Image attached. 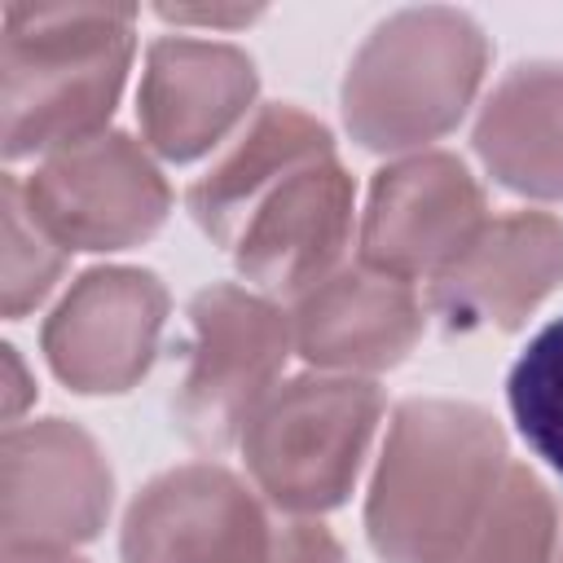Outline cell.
Here are the masks:
<instances>
[{
    "instance_id": "obj_4",
    "label": "cell",
    "mask_w": 563,
    "mask_h": 563,
    "mask_svg": "<svg viewBox=\"0 0 563 563\" xmlns=\"http://www.w3.org/2000/svg\"><path fill=\"white\" fill-rule=\"evenodd\" d=\"M378 418V383L356 374H299L264 396L238 449L268 506L282 515H325L352 497Z\"/></svg>"
},
{
    "instance_id": "obj_23",
    "label": "cell",
    "mask_w": 563,
    "mask_h": 563,
    "mask_svg": "<svg viewBox=\"0 0 563 563\" xmlns=\"http://www.w3.org/2000/svg\"><path fill=\"white\" fill-rule=\"evenodd\" d=\"M4 563H88L62 545H4Z\"/></svg>"
},
{
    "instance_id": "obj_9",
    "label": "cell",
    "mask_w": 563,
    "mask_h": 563,
    "mask_svg": "<svg viewBox=\"0 0 563 563\" xmlns=\"http://www.w3.org/2000/svg\"><path fill=\"white\" fill-rule=\"evenodd\" d=\"M114 506V471L101 444L66 418L4 427L0 440V537L4 545L92 541Z\"/></svg>"
},
{
    "instance_id": "obj_22",
    "label": "cell",
    "mask_w": 563,
    "mask_h": 563,
    "mask_svg": "<svg viewBox=\"0 0 563 563\" xmlns=\"http://www.w3.org/2000/svg\"><path fill=\"white\" fill-rule=\"evenodd\" d=\"M0 352H4V422L13 427V422H18V413L35 400V383L26 378L22 356H18V347H13V343H4Z\"/></svg>"
},
{
    "instance_id": "obj_18",
    "label": "cell",
    "mask_w": 563,
    "mask_h": 563,
    "mask_svg": "<svg viewBox=\"0 0 563 563\" xmlns=\"http://www.w3.org/2000/svg\"><path fill=\"white\" fill-rule=\"evenodd\" d=\"M506 405L523 444L563 475V317L541 325L515 356L506 378Z\"/></svg>"
},
{
    "instance_id": "obj_24",
    "label": "cell",
    "mask_w": 563,
    "mask_h": 563,
    "mask_svg": "<svg viewBox=\"0 0 563 563\" xmlns=\"http://www.w3.org/2000/svg\"><path fill=\"white\" fill-rule=\"evenodd\" d=\"M550 563H563V523H559V541H554V554H550Z\"/></svg>"
},
{
    "instance_id": "obj_13",
    "label": "cell",
    "mask_w": 563,
    "mask_h": 563,
    "mask_svg": "<svg viewBox=\"0 0 563 563\" xmlns=\"http://www.w3.org/2000/svg\"><path fill=\"white\" fill-rule=\"evenodd\" d=\"M563 286V220L550 211L488 216L466 251L431 282L449 334L519 330Z\"/></svg>"
},
{
    "instance_id": "obj_5",
    "label": "cell",
    "mask_w": 563,
    "mask_h": 563,
    "mask_svg": "<svg viewBox=\"0 0 563 563\" xmlns=\"http://www.w3.org/2000/svg\"><path fill=\"white\" fill-rule=\"evenodd\" d=\"M295 352L290 312L238 282H211L189 299L185 374L172 396L176 431L202 449L224 453L277 387Z\"/></svg>"
},
{
    "instance_id": "obj_3",
    "label": "cell",
    "mask_w": 563,
    "mask_h": 563,
    "mask_svg": "<svg viewBox=\"0 0 563 563\" xmlns=\"http://www.w3.org/2000/svg\"><path fill=\"white\" fill-rule=\"evenodd\" d=\"M484 70L488 35L466 9H396L347 62L339 88L343 128L374 154L422 150L462 123Z\"/></svg>"
},
{
    "instance_id": "obj_12",
    "label": "cell",
    "mask_w": 563,
    "mask_h": 563,
    "mask_svg": "<svg viewBox=\"0 0 563 563\" xmlns=\"http://www.w3.org/2000/svg\"><path fill=\"white\" fill-rule=\"evenodd\" d=\"M260 75L246 48L224 40L163 35L145 48L136 123L150 154L194 163L216 150L255 106Z\"/></svg>"
},
{
    "instance_id": "obj_16",
    "label": "cell",
    "mask_w": 563,
    "mask_h": 563,
    "mask_svg": "<svg viewBox=\"0 0 563 563\" xmlns=\"http://www.w3.org/2000/svg\"><path fill=\"white\" fill-rule=\"evenodd\" d=\"M334 154V136L321 119H312L308 110L290 106V101H268L251 114V123L242 128V136L233 141L229 154H220L185 194L189 216L198 220V229L220 242L233 246L242 220L255 211V202L282 185L295 167Z\"/></svg>"
},
{
    "instance_id": "obj_14",
    "label": "cell",
    "mask_w": 563,
    "mask_h": 563,
    "mask_svg": "<svg viewBox=\"0 0 563 563\" xmlns=\"http://www.w3.org/2000/svg\"><path fill=\"white\" fill-rule=\"evenodd\" d=\"M427 312L409 282L365 264H343L290 308L295 352L317 374H383L396 369L422 339Z\"/></svg>"
},
{
    "instance_id": "obj_7",
    "label": "cell",
    "mask_w": 563,
    "mask_h": 563,
    "mask_svg": "<svg viewBox=\"0 0 563 563\" xmlns=\"http://www.w3.org/2000/svg\"><path fill=\"white\" fill-rule=\"evenodd\" d=\"M167 325V286L150 268L101 264L79 273L44 317L40 352L48 369L79 396L132 391Z\"/></svg>"
},
{
    "instance_id": "obj_10",
    "label": "cell",
    "mask_w": 563,
    "mask_h": 563,
    "mask_svg": "<svg viewBox=\"0 0 563 563\" xmlns=\"http://www.w3.org/2000/svg\"><path fill=\"white\" fill-rule=\"evenodd\" d=\"M273 519L220 462H185L154 475L128 506L123 563H268Z\"/></svg>"
},
{
    "instance_id": "obj_17",
    "label": "cell",
    "mask_w": 563,
    "mask_h": 563,
    "mask_svg": "<svg viewBox=\"0 0 563 563\" xmlns=\"http://www.w3.org/2000/svg\"><path fill=\"white\" fill-rule=\"evenodd\" d=\"M559 523V506L537 471L510 462L488 515L449 563H550Z\"/></svg>"
},
{
    "instance_id": "obj_15",
    "label": "cell",
    "mask_w": 563,
    "mask_h": 563,
    "mask_svg": "<svg viewBox=\"0 0 563 563\" xmlns=\"http://www.w3.org/2000/svg\"><path fill=\"white\" fill-rule=\"evenodd\" d=\"M471 145L484 172L537 202L563 198V62H519L479 106Z\"/></svg>"
},
{
    "instance_id": "obj_6",
    "label": "cell",
    "mask_w": 563,
    "mask_h": 563,
    "mask_svg": "<svg viewBox=\"0 0 563 563\" xmlns=\"http://www.w3.org/2000/svg\"><path fill=\"white\" fill-rule=\"evenodd\" d=\"M22 198L44 233L66 251L141 246L172 211V185L145 141L110 128L40 158L22 180Z\"/></svg>"
},
{
    "instance_id": "obj_8",
    "label": "cell",
    "mask_w": 563,
    "mask_h": 563,
    "mask_svg": "<svg viewBox=\"0 0 563 563\" xmlns=\"http://www.w3.org/2000/svg\"><path fill=\"white\" fill-rule=\"evenodd\" d=\"M488 202L457 154L418 150L374 172L361 216L365 268L396 282H435L484 229Z\"/></svg>"
},
{
    "instance_id": "obj_1",
    "label": "cell",
    "mask_w": 563,
    "mask_h": 563,
    "mask_svg": "<svg viewBox=\"0 0 563 563\" xmlns=\"http://www.w3.org/2000/svg\"><path fill=\"white\" fill-rule=\"evenodd\" d=\"M501 422L444 396L391 409L387 440L365 493V537L383 563H449L488 515L506 466Z\"/></svg>"
},
{
    "instance_id": "obj_21",
    "label": "cell",
    "mask_w": 563,
    "mask_h": 563,
    "mask_svg": "<svg viewBox=\"0 0 563 563\" xmlns=\"http://www.w3.org/2000/svg\"><path fill=\"white\" fill-rule=\"evenodd\" d=\"M163 22H176V26H246L255 22L264 9H185V4H158L154 9Z\"/></svg>"
},
{
    "instance_id": "obj_20",
    "label": "cell",
    "mask_w": 563,
    "mask_h": 563,
    "mask_svg": "<svg viewBox=\"0 0 563 563\" xmlns=\"http://www.w3.org/2000/svg\"><path fill=\"white\" fill-rule=\"evenodd\" d=\"M268 563H347L339 537L312 515H286L273 523Z\"/></svg>"
},
{
    "instance_id": "obj_11",
    "label": "cell",
    "mask_w": 563,
    "mask_h": 563,
    "mask_svg": "<svg viewBox=\"0 0 563 563\" xmlns=\"http://www.w3.org/2000/svg\"><path fill=\"white\" fill-rule=\"evenodd\" d=\"M356 185L347 167L325 154L273 185L233 238V264L251 290L268 299H299L343 268L352 242Z\"/></svg>"
},
{
    "instance_id": "obj_2",
    "label": "cell",
    "mask_w": 563,
    "mask_h": 563,
    "mask_svg": "<svg viewBox=\"0 0 563 563\" xmlns=\"http://www.w3.org/2000/svg\"><path fill=\"white\" fill-rule=\"evenodd\" d=\"M136 53L132 4H35L0 13V150L48 158L106 132Z\"/></svg>"
},
{
    "instance_id": "obj_19",
    "label": "cell",
    "mask_w": 563,
    "mask_h": 563,
    "mask_svg": "<svg viewBox=\"0 0 563 563\" xmlns=\"http://www.w3.org/2000/svg\"><path fill=\"white\" fill-rule=\"evenodd\" d=\"M0 238H4V277H0V312L9 321L26 317L31 308H40L53 286L66 273L70 251L57 246L44 224L26 211L22 198V180L4 176L0 180Z\"/></svg>"
}]
</instances>
